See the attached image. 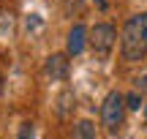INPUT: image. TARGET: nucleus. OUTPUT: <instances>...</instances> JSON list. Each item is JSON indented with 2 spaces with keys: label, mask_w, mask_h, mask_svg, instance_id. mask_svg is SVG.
<instances>
[{
  "label": "nucleus",
  "mask_w": 147,
  "mask_h": 139,
  "mask_svg": "<svg viewBox=\"0 0 147 139\" xmlns=\"http://www.w3.org/2000/svg\"><path fill=\"white\" fill-rule=\"evenodd\" d=\"M120 49H123V57L128 63H136V60H142L147 55V11L144 14H134L125 22Z\"/></svg>",
  "instance_id": "nucleus-1"
},
{
  "label": "nucleus",
  "mask_w": 147,
  "mask_h": 139,
  "mask_svg": "<svg viewBox=\"0 0 147 139\" xmlns=\"http://www.w3.org/2000/svg\"><path fill=\"white\" fill-rule=\"evenodd\" d=\"M123 117H125V96L112 90L101 104V120H104V126L109 131H117L123 126Z\"/></svg>",
  "instance_id": "nucleus-2"
},
{
  "label": "nucleus",
  "mask_w": 147,
  "mask_h": 139,
  "mask_svg": "<svg viewBox=\"0 0 147 139\" xmlns=\"http://www.w3.org/2000/svg\"><path fill=\"white\" fill-rule=\"evenodd\" d=\"M90 47H93V52L98 55V57H106V55L115 49V41H117V33L112 25H106V22H101V25H95L93 30H90Z\"/></svg>",
  "instance_id": "nucleus-3"
},
{
  "label": "nucleus",
  "mask_w": 147,
  "mask_h": 139,
  "mask_svg": "<svg viewBox=\"0 0 147 139\" xmlns=\"http://www.w3.org/2000/svg\"><path fill=\"white\" fill-rule=\"evenodd\" d=\"M44 71L52 82H65L68 79V71H71V63H68V55L57 52V55H49L47 63H44Z\"/></svg>",
  "instance_id": "nucleus-4"
},
{
  "label": "nucleus",
  "mask_w": 147,
  "mask_h": 139,
  "mask_svg": "<svg viewBox=\"0 0 147 139\" xmlns=\"http://www.w3.org/2000/svg\"><path fill=\"white\" fill-rule=\"evenodd\" d=\"M84 41H87V27L84 25H74L68 33V44H65V55L68 57H76L84 49Z\"/></svg>",
  "instance_id": "nucleus-5"
},
{
  "label": "nucleus",
  "mask_w": 147,
  "mask_h": 139,
  "mask_svg": "<svg viewBox=\"0 0 147 139\" xmlns=\"http://www.w3.org/2000/svg\"><path fill=\"white\" fill-rule=\"evenodd\" d=\"M74 139H95V123L79 120V123L74 126Z\"/></svg>",
  "instance_id": "nucleus-6"
},
{
  "label": "nucleus",
  "mask_w": 147,
  "mask_h": 139,
  "mask_svg": "<svg viewBox=\"0 0 147 139\" xmlns=\"http://www.w3.org/2000/svg\"><path fill=\"white\" fill-rule=\"evenodd\" d=\"M139 107H142V93L134 90L125 96V109H131V112H139Z\"/></svg>",
  "instance_id": "nucleus-7"
},
{
  "label": "nucleus",
  "mask_w": 147,
  "mask_h": 139,
  "mask_svg": "<svg viewBox=\"0 0 147 139\" xmlns=\"http://www.w3.org/2000/svg\"><path fill=\"white\" fill-rule=\"evenodd\" d=\"M19 139H36L33 123H22V128H19Z\"/></svg>",
  "instance_id": "nucleus-8"
},
{
  "label": "nucleus",
  "mask_w": 147,
  "mask_h": 139,
  "mask_svg": "<svg viewBox=\"0 0 147 139\" xmlns=\"http://www.w3.org/2000/svg\"><path fill=\"white\" fill-rule=\"evenodd\" d=\"M136 90L142 93V96L147 93V74H144V76H139V79H136Z\"/></svg>",
  "instance_id": "nucleus-9"
},
{
  "label": "nucleus",
  "mask_w": 147,
  "mask_h": 139,
  "mask_svg": "<svg viewBox=\"0 0 147 139\" xmlns=\"http://www.w3.org/2000/svg\"><path fill=\"white\" fill-rule=\"evenodd\" d=\"M98 3V8H106V0H95Z\"/></svg>",
  "instance_id": "nucleus-10"
},
{
  "label": "nucleus",
  "mask_w": 147,
  "mask_h": 139,
  "mask_svg": "<svg viewBox=\"0 0 147 139\" xmlns=\"http://www.w3.org/2000/svg\"><path fill=\"white\" fill-rule=\"evenodd\" d=\"M144 126H147V104H144Z\"/></svg>",
  "instance_id": "nucleus-11"
},
{
  "label": "nucleus",
  "mask_w": 147,
  "mask_h": 139,
  "mask_svg": "<svg viewBox=\"0 0 147 139\" xmlns=\"http://www.w3.org/2000/svg\"><path fill=\"white\" fill-rule=\"evenodd\" d=\"M0 90H3V74H0Z\"/></svg>",
  "instance_id": "nucleus-12"
}]
</instances>
